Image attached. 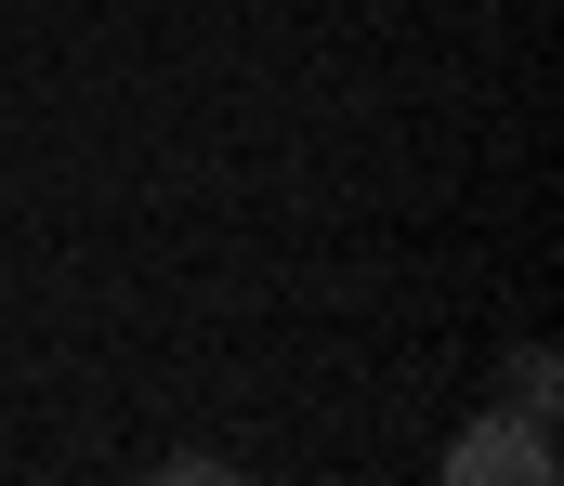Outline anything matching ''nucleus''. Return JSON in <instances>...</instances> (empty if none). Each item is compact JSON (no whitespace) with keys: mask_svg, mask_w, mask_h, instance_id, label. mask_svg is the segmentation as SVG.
Wrapping results in <instances>:
<instances>
[{"mask_svg":"<svg viewBox=\"0 0 564 486\" xmlns=\"http://www.w3.org/2000/svg\"><path fill=\"white\" fill-rule=\"evenodd\" d=\"M446 474H459V486H552V434H539V408H525V421H473V434L446 447Z\"/></svg>","mask_w":564,"mask_h":486,"instance_id":"nucleus-1","label":"nucleus"}]
</instances>
